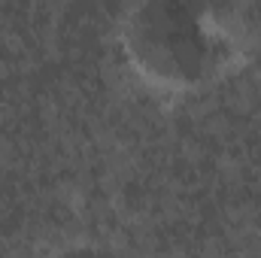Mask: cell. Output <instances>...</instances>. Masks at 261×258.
Returning a JSON list of instances; mask_svg holds the SVG:
<instances>
[{"label": "cell", "instance_id": "obj_2", "mask_svg": "<svg viewBox=\"0 0 261 258\" xmlns=\"http://www.w3.org/2000/svg\"><path fill=\"white\" fill-rule=\"evenodd\" d=\"M52 258H110L103 249L91 246V243H70L64 249H58Z\"/></svg>", "mask_w": 261, "mask_h": 258}, {"label": "cell", "instance_id": "obj_1", "mask_svg": "<svg viewBox=\"0 0 261 258\" xmlns=\"http://www.w3.org/2000/svg\"><path fill=\"white\" fill-rule=\"evenodd\" d=\"M128 52L140 70L167 85L210 79L225 58V40L200 12L176 3L146 6L128 28Z\"/></svg>", "mask_w": 261, "mask_h": 258}]
</instances>
